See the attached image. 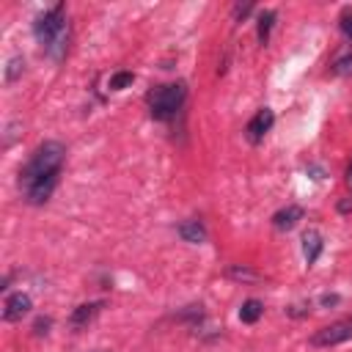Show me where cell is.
<instances>
[{"mask_svg":"<svg viewBox=\"0 0 352 352\" xmlns=\"http://www.w3.org/2000/svg\"><path fill=\"white\" fill-rule=\"evenodd\" d=\"M300 220H302V209H300L297 204H289V206H283L280 212L272 214V226H275L278 231H292Z\"/></svg>","mask_w":352,"mask_h":352,"instance_id":"52a82bcc","label":"cell"},{"mask_svg":"<svg viewBox=\"0 0 352 352\" xmlns=\"http://www.w3.org/2000/svg\"><path fill=\"white\" fill-rule=\"evenodd\" d=\"M319 253H322V236H319V231L308 228V231L302 234V256H305L308 264H314V261L319 258Z\"/></svg>","mask_w":352,"mask_h":352,"instance_id":"30bf717a","label":"cell"},{"mask_svg":"<svg viewBox=\"0 0 352 352\" xmlns=\"http://www.w3.org/2000/svg\"><path fill=\"white\" fill-rule=\"evenodd\" d=\"M33 33H36V41L44 47V52L52 60H60L66 55V44H69V22H66L63 6L58 3L50 11L38 14L33 22Z\"/></svg>","mask_w":352,"mask_h":352,"instance_id":"7a4b0ae2","label":"cell"},{"mask_svg":"<svg viewBox=\"0 0 352 352\" xmlns=\"http://www.w3.org/2000/svg\"><path fill=\"white\" fill-rule=\"evenodd\" d=\"M272 25H275V11H272V8L261 11V14H258V25H256V36H258L261 44L270 41V30H272Z\"/></svg>","mask_w":352,"mask_h":352,"instance_id":"8fae6325","label":"cell"},{"mask_svg":"<svg viewBox=\"0 0 352 352\" xmlns=\"http://www.w3.org/2000/svg\"><path fill=\"white\" fill-rule=\"evenodd\" d=\"M333 74H338V77H352V50L349 52H341L336 60H333Z\"/></svg>","mask_w":352,"mask_h":352,"instance_id":"5bb4252c","label":"cell"},{"mask_svg":"<svg viewBox=\"0 0 352 352\" xmlns=\"http://www.w3.org/2000/svg\"><path fill=\"white\" fill-rule=\"evenodd\" d=\"M272 124H275V113L270 110V107H261L250 121H248V126H245V132H248V140L250 143H258V140H264V135L272 129Z\"/></svg>","mask_w":352,"mask_h":352,"instance_id":"5b68a950","label":"cell"},{"mask_svg":"<svg viewBox=\"0 0 352 352\" xmlns=\"http://www.w3.org/2000/svg\"><path fill=\"white\" fill-rule=\"evenodd\" d=\"M346 184H349V187H352V165H349V168H346Z\"/></svg>","mask_w":352,"mask_h":352,"instance_id":"7402d4cb","label":"cell"},{"mask_svg":"<svg viewBox=\"0 0 352 352\" xmlns=\"http://www.w3.org/2000/svg\"><path fill=\"white\" fill-rule=\"evenodd\" d=\"M264 314V305L258 302V300H245L242 302V308H239V319L245 322V324H253V322H258V316Z\"/></svg>","mask_w":352,"mask_h":352,"instance_id":"7c38bea8","label":"cell"},{"mask_svg":"<svg viewBox=\"0 0 352 352\" xmlns=\"http://www.w3.org/2000/svg\"><path fill=\"white\" fill-rule=\"evenodd\" d=\"M184 99H187V88H184V82L157 85V88H151L148 96H146L148 110H151V116H154L157 121H170V118L182 110Z\"/></svg>","mask_w":352,"mask_h":352,"instance_id":"3957f363","label":"cell"},{"mask_svg":"<svg viewBox=\"0 0 352 352\" xmlns=\"http://www.w3.org/2000/svg\"><path fill=\"white\" fill-rule=\"evenodd\" d=\"M349 338H352V319H341V322H333V324L316 330L311 336V346H336Z\"/></svg>","mask_w":352,"mask_h":352,"instance_id":"277c9868","label":"cell"},{"mask_svg":"<svg viewBox=\"0 0 352 352\" xmlns=\"http://www.w3.org/2000/svg\"><path fill=\"white\" fill-rule=\"evenodd\" d=\"M99 308H102V302H82V305H77V308H74V314L69 316V324H72L74 330L85 327V324L99 314Z\"/></svg>","mask_w":352,"mask_h":352,"instance_id":"9c48e42d","label":"cell"},{"mask_svg":"<svg viewBox=\"0 0 352 352\" xmlns=\"http://www.w3.org/2000/svg\"><path fill=\"white\" fill-rule=\"evenodd\" d=\"M63 160H66V148L58 140H47L30 154V160L19 170V187H22V195L28 204L41 206L50 201V195L58 184Z\"/></svg>","mask_w":352,"mask_h":352,"instance_id":"6da1fadb","label":"cell"},{"mask_svg":"<svg viewBox=\"0 0 352 352\" xmlns=\"http://www.w3.org/2000/svg\"><path fill=\"white\" fill-rule=\"evenodd\" d=\"M132 80H135L132 72H116V74L110 77V91H121V88H126V85H132Z\"/></svg>","mask_w":352,"mask_h":352,"instance_id":"2e32d148","label":"cell"},{"mask_svg":"<svg viewBox=\"0 0 352 352\" xmlns=\"http://www.w3.org/2000/svg\"><path fill=\"white\" fill-rule=\"evenodd\" d=\"M50 324H52V319H36V324H33V330H36V336H44Z\"/></svg>","mask_w":352,"mask_h":352,"instance_id":"ac0fdd59","label":"cell"},{"mask_svg":"<svg viewBox=\"0 0 352 352\" xmlns=\"http://www.w3.org/2000/svg\"><path fill=\"white\" fill-rule=\"evenodd\" d=\"M30 308H33L30 297H28L25 292H16V294H11V297L6 300V305H3V319H6V322H19L25 314H30Z\"/></svg>","mask_w":352,"mask_h":352,"instance_id":"8992f818","label":"cell"},{"mask_svg":"<svg viewBox=\"0 0 352 352\" xmlns=\"http://www.w3.org/2000/svg\"><path fill=\"white\" fill-rule=\"evenodd\" d=\"M226 275H228V278H234V280H242V283H250V280H261V275H258L256 270L245 267V264H231V267L226 270Z\"/></svg>","mask_w":352,"mask_h":352,"instance_id":"4fadbf2b","label":"cell"},{"mask_svg":"<svg viewBox=\"0 0 352 352\" xmlns=\"http://www.w3.org/2000/svg\"><path fill=\"white\" fill-rule=\"evenodd\" d=\"M176 231H179V236L184 242H192V245H201L206 239V228H204L201 220H184V223H179Z\"/></svg>","mask_w":352,"mask_h":352,"instance_id":"ba28073f","label":"cell"},{"mask_svg":"<svg viewBox=\"0 0 352 352\" xmlns=\"http://www.w3.org/2000/svg\"><path fill=\"white\" fill-rule=\"evenodd\" d=\"M341 33H344L346 38H352V16H349V14L341 16Z\"/></svg>","mask_w":352,"mask_h":352,"instance_id":"d6986e66","label":"cell"},{"mask_svg":"<svg viewBox=\"0 0 352 352\" xmlns=\"http://www.w3.org/2000/svg\"><path fill=\"white\" fill-rule=\"evenodd\" d=\"M338 212H341V214H349V212H352V195H346L344 201H338Z\"/></svg>","mask_w":352,"mask_h":352,"instance_id":"ffe728a7","label":"cell"},{"mask_svg":"<svg viewBox=\"0 0 352 352\" xmlns=\"http://www.w3.org/2000/svg\"><path fill=\"white\" fill-rule=\"evenodd\" d=\"M22 69H25V60H22V55H14V58L8 60V66H6V80H8V82H14V80L22 74Z\"/></svg>","mask_w":352,"mask_h":352,"instance_id":"9a60e30c","label":"cell"},{"mask_svg":"<svg viewBox=\"0 0 352 352\" xmlns=\"http://www.w3.org/2000/svg\"><path fill=\"white\" fill-rule=\"evenodd\" d=\"M250 11H253V6H250V3H239V6H234V19L239 22V19H245Z\"/></svg>","mask_w":352,"mask_h":352,"instance_id":"e0dca14e","label":"cell"},{"mask_svg":"<svg viewBox=\"0 0 352 352\" xmlns=\"http://www.w3.org/2000/svg\"><path fill=\"white\" fill-rule=\"evenodd\" d=\"M336 302H338L336 294H324V297H322V305H336Z\"/></svg>","mask_w":352,"mask_h":352,"instance_id":"44dd1931","label":"cell"}]
</instances>
